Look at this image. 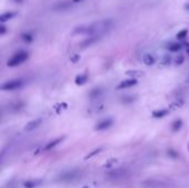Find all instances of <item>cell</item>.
Masks as SVG:
<instances>
[{
	"label": "cell",
	"instance_id": "obj_7",
	"mask_svg": "<svg viewBox=\"0 0 189 188\" xmlns=\"http://www.w3.org/2000/svg\"><path fill=\"white\" fill-rule=\"evenodd\" d=\"M137 84V80L134 78L132 79H127V80H124L122 82L117 85V89L118 90H124V89H128V87H132V86H134Z\"/></svg>",
	"mask_w": 189,
	"mask_h": 188
},
{
	"label": "cell",
	"instance_id": "obj_12",
	"mask_svg": "<svg viewBox=\"0 0 189 188\" xmlns=\"http://www.w3.org/2000/svg\"><path fill=\"white\" fill-rule=\"evenodd\" d=\"M168 113H169V111L167 110V109H160V110L153 111L151 115H153L155 118H163V117H165V116H167Z\"/></svg>",
	"mask_w": 189,
	"mask_h": 188
},
{
	"label": "cell",
	"instance_id": "obj_30",
	"mask_svg": "<svg viewBox=\"0 0 189 188\" xmlns=\"http://www.w3.org/2000/svg\"><path fill=\"white\" fill-rule=\"evenodd\" d=\"M185 9H186V10H189V2L185 4Z\"/></svg>",
	"mask_w": 189,
	"mask_h": 188
},
{
	"label": "cell",
	"instance_id": "obj_5",
	"mask_svg": "<svg viewBox=\"0 0 189 188\" xmlns=\"http://www.w3.org/2000/svg\"><path fill=\"white\" fill-rule=\"evenodd\" d=\"M144 185L147 186V187H151V188H165V187H167V184L165 183V181L157 180V179L146 180V181H144Z\"/></svg>",
	"mask_w": 189,
	"mask_h": 188
},
{
	"label": "cell",
	"instance_id": "obj_9",
	"mask_svg": "<svg viewBox=\"0 0 189 188\" xmlns=\"http://www.w3.org/2000/svg\"><path fill=\"white\" fill-rule=\"evenodd\" d=\"M99 35H92V37H90L89 39H85L84 41H82V43L80 44V47L82 48V49H84V48H88L90 47V46H92L93 43H95L99 40Z\"/></svg>",
	"mask_w": 189,
	"mask_h": 188
},
{
	"label": "cell",
	"instance_id": "obj_10",
	"mask_svg": "<svg viewBox=\"0 0 189 188\" xmlns=\"http://www.w3.org/2000/svg\"><path fill=\"white\" fill-rule=\"evenodd\" d=\"M64 140V137H58V138H55V140H53V141L49 142L48 144L46 145V147L43 148V151H46V152H48V151H51V149L53 148V147H55L57 145H59L60 143H61L62 141Z\"/></svg>",
	"mask_w": 189,
	"mask_h": 188
},
{
	"label": "cell",
	"instance_id": "obj_21",
	"mask_svg": "<svg viewBox=\"0 0 189 188\" xmlns=\"http://www.w3.org/2000/svg\"><path fill=\"white\" fill-rule=\"evenodd\" d=\"M187 35H188V30L187 29H184V30H182V31H179L177 33V39L178 40H182V39H185L186 37H187Z\"/></svg>",
	"mask_w": 189,
	"mask_h": 188
},
{
	"label": "cell",
	"instance_id": "obj_25",
	"mask_svg": "<svg viewBox=\"0 0 189 188\" xmlns=\"http://www.w3.org/2000/svg\"><path fill=\"white\" fill-rule=\"evenodd\" d=\"M116 162H117V159H115V158H112V159H110L107 163H105L104 167H106V168H112L113 165L116 164Z\"/></svg>",
	"mask_w": 189,
	"mask_h": 188
},
{
	"label": "cell",
	"instance_id": "obj_19",
	"mask_svg": "<svg viewBox=\"0 0 189 188\" xmlns=\"http://www.w3.org/2000/svg\"><path fill=\"white\" fill-rule=\"evenodd\" d=\"M182 46L180 43H171V44L168 46V50H169L170 52H177L182 49Z\"/></svg>",
	"mask_w": 189,
	"mask_h": 188
},
{
	"label": "cell",
	"instance_id": "obj_29",
	"mask_svg": "<svg viewBox=\"0 0 189 188\" xmlns=\"http://www.w3.org/2000/svg\"><path fill=\"white\" fill-rule=\"evenodd\" d=\"M6 31H7L6 27H4V24H1V26H0V33H1V35H4V33H6Z\"/></svg>",
	"mask_w": 189,
	"mask_h": 188
},
{
	"label": "cell",
	"instance_id": "obj_3",
	"mask_svg": "<svg viewBox=\"0 0 189 188\" xmlns=\"http://www.w3.org/2000/svg\"><path fill=\"white\" fill-rule=\"evenodd\" d=\"M23 85V81L20 80V79H15V80H10V81H7L6 83H4L1 85V90L4 91H15L18 90L20 87H22Z\"/></svg>",
	"mask_w": 189,
	"mask_h": 188
},
{
	"label": "cell",
	"instance_id": "obj_2",
	"mask_svg": "<svg viewBox=\"0 0 189 188\" xmlns=\"http://www.w3.org/2000/svg\"><path fill=\"white\" fill-rule=\"evenodd\" d=\"M28 58H29V53H28V52L20 51V52H18V53H15L11 59L8 60L7 65L8 67H10V68L18 67V65H20V64H22L24 61H27Z\"/></svg>",
	"mask_w": 189,
	"mask_h": 188
},
{
	"label": "cell",
	"instance_id": "obj_6",
	"mask_svg": "<svg viewBox=\"0 0 189 188\" xmlns=\"http://www.w3.org/2000/svg\"><path fill=\"white\" fill-rule=\"evenodd\" d=\"M113 125V121L112 118H105L103 121H101L100 123H97L96 126H95V131H105V129H110L111 126Z\"/></svg>",
	"mask_w": 189,
	"mask_h": 188
},
{
	"label": "cell",
	"instance_id": "obj_8",
	"mask_svg": "<svg viewBox=\"0 0 189 188\" xmlns=\"http://www.w3.org/2000/svg\"><path fill=\"white\" fill-rule=\"evenodd\" d=\"M41 123H42V120H41V118L32 120V121H30L29 123H27V125L24 126V131L31 132V131H33V129H35L37 127H39V126L41 125Z\"/></svg>",
	"mask_w": 189,
	"mask_h": 188
},
{
	"label": "cell",
	"instance_id": "obj_16",
	"mask_svg": "<svg viewBox=\"0 0 189 188\" xmlns=\"http://www.w3.org/2000/svg\"><path fill=\"white\" fill-rule=\"evenodd\" d=\"M155 61H156L155 58L149 53H146V54L143 55V62L146 65H153V64H155Z\"/></svg>",
	"mask_w": 189,
	"mask_h": 188
},
{
	"label": "cell",
	"instance_id": "obj_28",
	"mask_svg": "<svg viewBox=\"0 0 189 188\" xmlns=\"http://www.w3.org/2000/svg\"><path fill=\"white\" fill-rule=\"evenodd\" d=\"M80 60V55H77V54H74L73 57H71V61L73 63H76L77 61Z\"/></svg>",
	"mask_w": 189,
	"mask_h": 188
},
{
	"label": "cell",
	"instance_id": "obj_13",
	"mask_svg": "<svg viewBox=\"0 0 189 188\" xmlns=\"http://www.w3.org/2000/svg\"><path fill=\"white\" fill-rule=\"evenodd\" d=\"M89 81V76H88V74H79L75 78V84L76 85H84L85 83Z\"/></svg>",
	"mask_w": 189,
	"mask_h": 188
},
{
	"label": "cell",
	"instance_id": "obj_23",
	"mask_svg": "<svg viewBox=\"0 0 189 188\" xmlns=\"http://www.w3.org/2000/svg\"><path fill=\"white\" fill-rule=\"evenodd\" d=\"M167 155L169 157H171V158H174V159L179 156L177 153V151H175V149H168V151H167Z\"/></svg>",
	"mask_w": 189,
	"mask_h": 188
},
{
	"label": "cell",
	"instance_id": "obj_32",
	"mask_svg": "<svg viewBox=\"0 0 189 188\" xmlns=\"http://www.w3.org/2000/svg\"><path fill=\"white\" fill-rule=\"evenodd\" d=\"M73 2H80V1H82V0H72Z\"/></svg>",
	"mask_w": 189,
	"mask_h": 188
},
{
	"label": "cell",
	"instance_id": "obj_26",
	"mask_svg": "<svg viewBox=\"0 0 189 188\" xmlns=\"http://www.w3.org/2000/svg\"><path fill=\"white\" fill-rule=\"evenodd\" d=\"M170 62H171V58H170L169 55L164 57V59H163V64L164 65H168V64H170Z\"/></svg>",
	"mask_w": 189,
	"mask_h": 188
},
{
	"label": "cell",
	"instance_id": "obj_24",
	"mask_svg": "<svg viewBox=\"0 0 189 188\" xmlns=\"http://www.w3.org/2000/svg\"><path fill=\"white\" fill-rule=\"evenodd\" d=\"M184 61H185V57L184 55H178L177 58H176V60H175V64L176 65H182V63H184Z\"/></svg>",
	"mask_w": 189,
	"mask_h": 188
},
{
	"label": "cell",
	"instance_id": "obj_11",
	"mask_svg": "<svg viewBox=\"0 0 189 188\" xmlns=\"http://www.w3.org/2000/svg\"><path fill=\"white\" fill-rule=\"evenodd\" d=\"M41 184H42V180L40 179H29L23 183V186L24 188H35Z\"/></svg>",
	"mask_w": 189,
	"mask_h": 188
},
{
	"label": "cell",
	"instance_id": "obj_4",
	"mask_svg": "<svg viewBox=\"0 0 189 188\" xmlns=\"http://www.w3.org/2000/svg\"><path fill=\"white\" fill-rule=\"evenodd\" d=\"M111 179H120L127 175V169L125 168H112L106 174Z\"/></svg>",
	"mask_w": 189,
	"mask_h": 188
},
{
	"label": "cell",
	"instance_id": "obj_20",
	"mask_svg": "<svg viewBox=\"0 0 189 188\" xmlns=\"http://www.w3.org/2000/svg\"><path fill=\"white\" fill-rule=\"evenodd\" d=\"M136 101V96H133V95H127V96H123L122 98V103L124 104H129V103H133Z\"/></svg>",
	"mask_w": 189,
	"mask_h": 188
},
{
	"label": "cell",
	"instance_id": "obj_33",
	"mask_svg": "<svg viewBox=\"0 0 189 188\" xmlns=\"http://www.w3.org/2000/svg\"><path fill=\"white\" fill-rule=\"evenodd\" d=\"M187 53L189 54V47H188V49H187Z\"/></svg>",
	"mask_w": 189,
	"mask_h": 188
},
{
	"label": "cell",
	"instance_id": "obj_15",
	"mask_svg": "<svg viewBox=\"0 0 189 188\" xmlns=\"http://www.w3.org/2000/svg\"><path fill=\"white\" fill-rule=\"evenodd\" d=\"M102 94H103V90H102L101 87H95V89H92V90H91V92L89 93V96L90 98L94 100V98H99Z\"/></svg>",
	"mask_w": 189,
	"mask_h": 188
},
{
	"label": "cell",
	"instance_id": "obj_1",
	"mask_svg": "<svg viewBox=\"0 0 189 188\" xmlns=\"http://www.w3.org/2000/svg\"><path fill=\"white\" fill-rule=\"evenodd\" d=\"M82 175V172L79 169H70V170H65V172L61 173L58 176V181H62V183H70V181H74L77 178H80Z\"/></svg>",
	"mask_w": 189,
	"mask_h": 188
},
{
	"label": "cell",
	"instance_id": "obj_27",
	"mask_svg": "<svg viewBox=\"0 0 189 188\" xmlns=\"http://www.w3.org/2000/svg\"><path fill=\"white\" fill-rule=\"evenodd\" d=\"M126 74H128V75H134V76H140V75L143 74L142 72H139V71H127L126 72Z\"/></svg>",
	"mask_w": 189,
	"mask_h": 188
},
{
	"label": "cell",
	"instance_id": "obj_18",
	"mask_svg": "<svg viewBox=\"0 0 189 188\" xmlns=\"http://www.w3.org/2000/svg\"><path fill=\"white\" fill-rule=\"evenodd\" d=\"M102 151H103V147H97V148L93 149L91 153H89L88 155H86V156L84 157V159H85V161H88V159H90V158L94 157L95 155H97V154H100Z\"/></svg>",
	"mask_w": 189,
	"mask_h": 188
},
{
	"label": "cell",
	"instance_id": "obj_31",
	"mask_svg": "<svg viewBox=\"0 0 189 188\" xmlns=\"http://www.w3.org/2000/svg\"><path fill=\"white\" fill-rule=\"evenodd\" d=\"M13 1H15V2H18V4H21L23 0H13Z\"/></svg>",
	"mask_w": 189,
	"mask_h": 188
},
{
	"label": "cell",
	"instance_id": "obj_14",
	"mask_svg": "<svg viewBox=\"0 0 189 188\" xmlns=\"http://www.w3.org/2000/svg\"><path fill=\"white\" fill-rule=\"evenodd\" d=\"M15 16H17V12L15 11L4 12V13H2V15L0 16V22L4 23V22H6V21H8L9 19H11V18H13V17Z\"/></svg>",
	"mask_w": 189,
	"mask_h": 188
},
{
	"label": "cell",
	"instance_id": "obj_17",
	"mask_svg": "<svg viewBox=\"0 0 189 188\" xmlns=\"http://www.w3.org/2000/svg\"><path fill=\"white\" fill-rule=\"evenodd\" d=\"M182 125H184L182 121L180 118H178V120L173 122V124H171V131H173V132H178V131L182 127Z\"/></svg>",
	"mask_w": 189,
	"mask_h": 188
},
{
	"label": "cell",
	"instance_id": "obj_22",
	"mask_svg": "<svg viewBox=\"0 0 189 188\" xmlns=\"http://www.w3.org/2000/svg\"><path fill=\"white\" fill-rule=\"evenodd\" d=\"M21 38H22V40L24 42H28V43L32 42V40H33V38H32V35H31L30 33H22V35H21Z\"/></svg>",
	"mask_w": 189,
	"mask_h": 188
}]
</instances>
